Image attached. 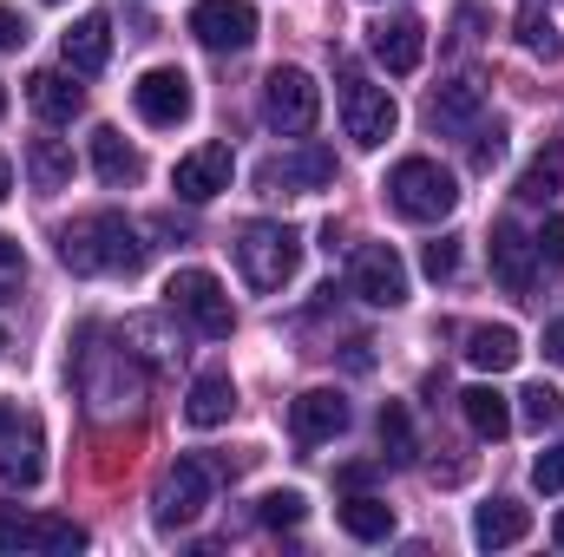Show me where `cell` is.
I'll use <instances>...</instances> for the list:
<instances>
[{
  "label": "cell",
  "instance_id": "cell-1",
  "mask_svg": "<svg viewBox=\"0 0 564 557\" xmlns=\"http://www.w3.org/2000/svg\"><path fill=\"white\" fill-rule=\"evenodd\" d=\"M144 256H151V243L126 210H93L59 230V263L73 276H139Z\"/></svg>",
  "mask_w": 564,
  "mask_h": 557
},
{
  "label": "cell",
  "instance_id": "cell-2",
  "mask_svg": "<svg viewBox=\"0 0 564 557\" xmlns=\"http://www.w3.org/2000/svg\"><path fill=\"white\" fill-rule=\"evenodd\" d=\"M381 190H388L394 217H408V223H440V217L459 210V177L433 157H401Z\"/></svg>",
  "mask_w": 564,
  "mask_h": 557
},
{
  "label": "cell",
  "instance_id": "cell-3",
  "mask_svg": "<svg viewBox=\"0 0 564 557\" xmlns=\"http://www.w3.org/2000/svg\"><path fill=\"white\" fill-rule=\"evenodd\" d=\"M230 256H237V270L250 288H282V282L295 276V263H302V237L289 230V223H270V217H257V223H243L237 237H230Z\"/></svg>",
  "mask_w": 564,
  "mask_h": 557
},
{
  "label": "cell",
  "instance_id": "cell-4",
  "mask_svg": "<svg viewBox=\"0 0 564 557\" xmlns=\"http://www.w3.org/2000/svg\"><path fill=\"white\" fill-rule=\"evenodd\" d=\"M164 308H171L177 321H191L204 341H224V335L237 328V308H230L224 282L210 276V270H177V276L164 282Z\"/></svg>",
  "mask_w": 564,
  "mask_h": 557
},
{
  "label": "cell",
  "instance_id": "cell-5",
  "mask_svg": "<svg viewBox=\"0 0 564 557\" xmlns=\"http://www.w3.org/2000/svg\"><path fill=\"white\" fill-rule=\"evenodd\" d=\"M79 387H86L93 414H126V407L144 401V374L126 348H86L79 354Z\"/></svg>",
  "mask_w": 564,
  "mask_h": 557
},
{
  "label": "cell",
  "instance_id": "cell-6",
  "mask_svg": "<svg viewBox=\"0 0 564 557\" xmlns=\"http://www.w3.org/2000/svg\"><path fill=\"white\" fill-rule=\"evenodd\" d=\"M263 119H270V132H282V139L315 132V119H322V86H315L302 66H276V73L263 79Z\"/></svg>",
  "mask_w": 564,
  "mask_h": 557
},
{
  "label": "cell",
  "instance_id": "cell-7",
  "mask_svg": "<svg viewBox=\"0 0 564 557\" xmlns=\"http://www.w3.org/2000/svg\"><path fill=\"white\" fill-rule=\"evenodd\" d=\"M341 125H348V139L361 144V151H381V144L394 139V125H401V106H394L388 86L348 73L341 79Z\"/></svg>",
  "mask_w": 564,
  "mask_h": 557
},
{
  "label": "cell",
  "instance_id": "cell-8",
  "mask_svg": "<svg viewBox=\"0 0 564 557\" xmlns=\"http://www.w3.org/2000/svg\"><path fill=\"white\" fill-rule=\"evenodd\" d=\"M86 532L73 518H46V512H20V505H0V551H79Z\"/></svg>",
  "mask_w": 564,
  "mask_h": 557
},
{
  "label": "cell",
  "instance_id": "cell-9",
  "mask_svg": "<svg viewBox=\"0 0 564 557\" xmlns=\"http://www.w3.org/2000/svg\"><path fill=\"white\" fill-rule=\"evenodd\" d=\"M204 505H210V466L204 459H177L164 472V485H158V525L164 532H184V525L204 518Z\"/></svg>",
  "mask_w": 564,
  "mask_h": 557
},
{
  "label": "cell",
  "instance_id": "cell-10",
  "mask_svg": "<svg viewBox=\"0 0 564 557\" xmlns=\"http://www.w3.org/2000/svg\"><path fill=\"white\" fill-rule=\"evenodd\" d=\"M191 33L210 53H243L257 40V7L250 0H197L191 7Z\"/></svg>",
  "mask_w": 564,
  "mask_h": 557
},
{
  "label": "cell",
  "instance_id": "cell-11",
  "mask_svg": "<svg viewBox=\"0 0 564 557\" xmlns=\"http://www.w3.org/2000/svg\"><path fill=\"white\" fill-rule=\"evenodd\" d=\"M132 106H139L144 125H184L191 119V79L177 73V66H151V73H139V86H132Z\"/></svg>",
  "mask_w": 564,
  "mask_h": 557
},
{
  "label": "cell",
  "instance_id": "cell-12",
  "mask_svg": "<svg viewBox=\"0 0 564 557\" xmlns=\"http://www.w3.org/2000/svg\"><path fill=\"white\" fill-rule=\"evenodd\" d=\"M368 53H375L394 79H408V73H421V59H426V26L414 13H388V20L368 26Z\"/></svg>",
  "mask_w": 564,
  "mask_h": 557
},
{
  "label": "cell",
  "instance_id": "cell-13",
  "mask_svg": "<svg viewBox=\"0 0 564 557\" xmlns=\"http://www.w3.org/2000/svg\"><path fill=\"white\" fill-rule=\"evenodd\" d=\"M230 171H237L230 144H197V151H184V157H177L171 190H177L184 204H210L217 190H230Z\"/></svg>",
  "mask_w": 564,
  "mask_h": 557
},
{
  "label": "cell",
  "instance_id": "cell-14",
  "mask_svg": "<svg viewBox=\"0 0 564 557\" xmlns=\"http://www.w3.org/2000/svg\"><path fill=\"white\" fill-rule=\"evenodd\" d=\"M355 295L368 308H401L408 302V263L394 256V243H368L355 256Z\"/></svg>",
  "mask_w": 564,
  "mask_h": 557
},
{
  "label": "cell",
  "instance_id": "cell-15",
  "mask_svg": "<svg viewBox=\"0 0 564 557\" xmlns=\"http://www.w3.org/2000/svg\"><path fill=\"white\" fill-rule=\"evenodd\" d=\"M257 184H263V190H289V197H295V190H322V184H335V151H328V144H302V151H289V157H270V164H263V171H257Z\"/></svg>",
  "mask_w": 564,
  "mask_h": 557
},
{
  "label": "cell",
  "instance_id": "cell-16",
  "mask_svg": "<svg viewBox=\"0 0 564 557\" xmlns=\"http://www.w3.org/2000/svg\"><path fill=\"white\" fill-rule=\"evenodd\" d=\"M492 276L506 282V295H532V276H539V243L512 217L492 223Z\"/></svg>",
  "mask_w": 564,
  "mask_h": 557
},
{
  "label": "cell",
  "instance_id": "cell-17",
  "mask_svg": "<svg viewBox=\"0 0 564 557\" xmlns=\"http://www.w3.org/2000/svg\"><path fill=\"white\" fill-rule=\"evenodd\" d=\"M348 426V401L335 394V387H308V394H295V407H289V433H295V446H322V439H335Z\"/></svg>",
  "mask_w": 564,
  "mask_h": 557
},
{
  "label": "cell",
  "instance_id": "cell-18",
  "mask_svg": "<svg viewBox=\"0 0 564 557\" xmlns=\"http://www.w3.org/2000/svg\"><path fill=\"white\" fill-rule=\"evenodd\" d=\"M59 59H66V73H79V79L106 73V59H112V20H106V13L73 20L66 40H59Z\"/></svg>",
  "mask_w": 564,
  "mask_h": 557
},
{
  "label": "cell",
  "instance_id": "cell-19",
  "mask_svg": "<svg viewBox=\"0 0 564 557\" xmlns=\"http://www.w3.org/2000/svg\"><path fill=\"white\" fill-rule=\"evenodd\" d=\"M26 99H33V112H40L46 125H73V119L86 112L79 73H33V79H26Z\"/></svg>",
  "mask_w": 564,
  "mask_h": 557
},
{
  "label": "cell",
  "instance_id": "cell-20",
  "mask_svg": "<svg viewBox=\"0 0 564 557\" xmlns=\"http://www.w3.org/2000/svg\"><path fill=\"white\" fill-rule=\"evenodd\" d=\"M479 112H486V86L479 79H446L433 92V106H426V125L433 132H473Z\"/></svg>",
  "mask_w": 564,
  "mask_h": 557
},
{
  "label": "cell",
  "instance_id": "cell-21",
  "mask_svg": "<svg viewBox=\"0 0 564 557\" xmlns=\"http://www.w3.org/2000/svg\"><path fill=\"white\" fill-rule=\"evenodd\" d=\"M525 532H532V512H525L519 499H492V505L473 512V545H479V551H506V545H519Z\"/></svg>",
  "mask_w": 564,
  "mask_h": 557
},
{
  "label": "cell",
  "instance_id": "cell-22",
  "mask_svg": "<svg viewBox=\"0 0 564 557\" xmlns=\"http://www.w3.org/2000/svg\"><path fill=\"white\" fill-rule=\"evenodd\" d=\"M230 414H237V381H230L224 368L197 374V381H191V401H184V419H191L197 433H210V426H224Z\"/></svg>",
  "mask_w": 564,
  "mask_h": 557
},
{
  "label": "cell",
  "instance_id": "cell-23",
  "mask_svg": "<svg viewBox=\"0 0 564 557\" xmlns=\"http://www.w3.org/2000/svg\"><path fill=\"white\" fill-rule=\"evenodd\" d=\"M519 354H525V341H519V328H506V321H479V328L466 335V361H473L479 374H506V368H519Z\"/></svg>",
  "mask_w": 564,
  "mask_h": 557
},
{
  "label": "cell",
  "instance_id": "cell-24",
  "mask_svg": "<svg viewBox=\"0 0 564 557\" xmlns=\"http://www.w3.org/2000/svg\"><path fill=\"white\" fill-rule=\"evenodd\" d=\"M40 472H46V459H40V426L26 419V426H13L7 446H0V479L26 492V485H40Z\"/></svg>",
  "mask_w": 564,
  "mask_h": 557
},
{
  "label": "cell",
  "instance_id": "cell-25",
  "mask_svg": "<svg viewBox=\"0 0 564 557\" xmlns=\"http://www.w3.org/2000/svg\"><path fill=\"white\" fill-rule=\"evenodd\" d=\"M93 171H99L112 190H126V184H139V177H144V157L119 139L112 125H99V132H93Z\"/></svg>",
  "mask_w": 564,
  "mask_h": 557
},
{
  "label": "cell",
  "instance_id": "cell-26",
  "mask_svg": "<svg viewBox=\"0 0 564 557\" xmlns=\"http://www.w3.org/2000/svg\"><path fill=\"white\" fill-rule=\"evenodd\" d=\"M335 518H341V532H348V538H361V545H388V538H394V505H388V499L355 492Z\"/></svg>",
  "mask_w": 564,
  "mask_h": 557
},
{
  "label": "cell",
  "instance_id": "cell-27",
  "mask_svg": "<svg viewBox=\"0 0 564 557\" xmlns=\"http://www.w3.org/2000/svg\"><path fill=\"white\" fill-rule=\"evenodd\" d=\"M26 184H33L40 197L66 190V184H73V151H66L59 139H33L26 144Z\"/></svg>",
  "mask_w": 564,
  "mask_h": 557
},
{
  "label": "cell",
  "instance_id": "cell-28",
  "mask_svg": "<svg viewBox=\"0 0 564 557\" xmlns=\"http://www.w3.org/2000/svg\"><path fill=\"white\" fill-rule=\"evenodd\" d=\"M459 414H466V426H473L479 439H506V433H512V407H506L499 387H466V394H459Z\"/></svg>",
  "mask_w": 564,
  "mask_h": 557
},
{
  "label": "cell",
  "instance_id": "cell-29",
  "mask_svg": "<svg viewBox=\"0 0 564 557\" xmlns=\"http://www.w3.org/2000/svg\"><path fill=\"white\" fill-rule=\"evenodd\" d=\"M375 433H381V459H388V466H414L421 439H414V419H408V407H401V401H381Z\"/></svg>",
  "mask_w": 564,
  "mask_h": 557
},
{
  "label": "cell",
  "instance_id": "cell-30",
  "mask_svg": "<svg viewBox=\"0 0 564 557\" xmlns=\"http://www.w3.org/2000/svg\"><path fill=\"white\" fill-rule=\"evenodd\" d=\"M558 190H564V157L558 151H539V157L525 164V177H519V197H525V204H552Z\"/></svg>",
  "mask_w": 564,
  "mask_h": 557
},
{
  "label": "cell",
  "instance_id": "cell-31",
  "mask_svg": "<svg viewBox=\"0 0 564 557\" xmlns=\"http://www.w3.org/2000/svg\"><path fill=\"white\" fill-rule=\"evenodd\" d=\"M519 46H525L532 59H564L558 26H552V13H539V7H525V13H519Z\"/></svg>",
  "mask_w": 564,
  "mask_h": 557
},
{
  "label": "cell",
  "instance_id": "cell-32",
  "mask_svg": "<svg viewBox=\"0 0 564 557\" xmlns=\"http://www.w3.org/2000/svg\"><path fill=\"white\" fill-rule=\"evenodd\" d=\"M519 419H525L532 433L558 426V419H564V394H558V387H545V381H532V387L519 394Z\"/></svg>",
  "mask_w": 564,
  "mask_h": 557
},
{
  "label": "cell",
  "instance_id": "cell-33",
  "mask_svg": "<svg viewBox=\"0 0 564 557\" xmlns=\"http://www.w3.org/2000/svg\"><path fill=\"white\" fill-rule=\"evenodd\" d=\"M257 518H263L270 532H289V525L308 518V499H302V492H270V499H257Z\"/></svg>",
  "mask_w": 564,
  "mask_h": 557
},
{
  "label": "cell",
  "instance_id": "cell-34",
  "mask_svg": "<svg viewBox=\"0 0 564 557\" xmlns=\"http://www.w3.org/2000/svg\"><path fill=\"white\" fill-rule=\"evenodd\" d=\"M20 282H26V250H20L13 237H0V302H13Z\"/></svg>",
  "mask_w": 564,
  "mask_h": 557
},
{
  "label": "cell",
  "instance_id": "cell-35",
  "mask_svg": "<svg viewBox=\"0 0 564 557\" xmlns=\"http://www.w3.org/2000/svg\"><path fill=\"white\" fill-rule=\"evenodd\" d=\"M506 157V125L492 119V125H473V171H492Z\"/></svg>",
  "mask_w": 564,
  "mask_h": 557
},
{
  "label": "cell",
  "instance_id": "cell-36",
  "mask_svg": "<svg viewBox=\"0 0 564 557\" xmlns=\"http://www.w3.org/2000/svg\"><path fill=\"white\" fill-rule=\"evenodd\" d=\"M421 270H426L433 282H446L453 270H459V243H453V237H433V243L421 250Z\"/></svg>",
  "mask_w": 564,
  "mask_h": 557
},
{
  "label": "cell",
  "instance_id": "cell-37",
  "mask_svg": "<svg viewBox=\"0 0 564 557\" xmlns=\"http://www.w3.org/2000/svg\"><path fill=\"white\" fill-rule=\"evenodd\" d=\"M532 485H539V492H564V446H545V452L532 459Z\"/></svg>",
  "mask_w": 564,
  "mask_h": 557
},
{
  "label": "cell",
  "instance_id": "cell-38",
  "mask_svg": "<svg viewBox=\"0 0 564 557\" xmlns=\"http://www.w3.org/2000/svg\"><path fill=\"white\" fill-rule=\"evenodd\" d=\"M532 243H539V263H552V270H564V217H552V223H545V230H539Z\"/></svg>",
  "mask_w": 564,
  "mask_h": 557
},
{
  "label": "cell",
  "instance_id": "cell-39",
  "mask_svg": "<svg viewBox=\"0 0 564 557\" xmlns=\"http://www.w3.org/2000/svg\"><path fill=\"white\" fill-rule=\"evenodd\" d=\"M26 46V20L13 7H0V53H20Z\"/></svg>",
  "mask_w": 564,
  "mask_h": 557
},
{
  "label": "cell",
  "instance_id": "cell-40",
  "mask_svg": "<svg viewBox=\"0 0 564 557\" xmlns=\"http://www.w3.org/2000/svg\"><path fill=\"white\" fill-rule=\"evenodd\" d=\"M545 354H552V361L564 368V315L552 321V328H545Z\"/></svg>",
  "mask_w": 564,
  "mask_h": 557
},
{
  "label": "cell",
  "instance_id": "cell-41",
  "mask_svg": "<svg viewBox=\"0 0 564 557\" xmlns=\"http://www.w3.org/2000/svg\"><path fill=\"white\" fill-rule=\"evenodd\" d=\"M13 426H20V414H13V407H0V446H7V433H13Z\"/></svg>",
  "mask_w": 564,
  "mask_h": 557
},
{
  "label": "cell",
  "instance_id": "cell-42",
  "mask_svg": "<svg viewBox=\"0 0 564 557\" xmlns=\"http://www.w3.org/2000/svg\"><path fill=\"white\" fill-rule=\"evenodd\" d=\"M7 190H13V164L0 157V204H7Z\"/></svg>",
  "mask_w": 564,
  "mask_h": 557
},
{
  "label": "cell",
  "instance_id": "cell-43",
  "mask_svg": "<svg viewBox=\"0 0 564 557\" xmlns=\"http://www.w3.org/2000/svg\"><path fill=\"white\" fill-rule=\"evenodd\" d=\"M552 538H558V551H564V512H558V518H552Z\"/></svg>",
  "mask_w": 564,
  "mask_h": 557
},
{
  "label": "cell",
  "instance_id": "cell-44",
  "mask_svg": "<svg viewBox=\"0 0 564 557\" xmlns=\"http://www.w3.org/2000/svg\"><path fill=\"white\" fill-rule=\"evenodd\" d=\"M0 119H7V92H0Z\"/></svg>",
  "mask_w": 564,
  "mask_h": 557
},
{
  "label": "cell",
  "instance_id": "cell-45",
  "mask_svg": "<svg viewBox=\"0 0 564 557\" xmlns=\"http://www.w3.org/2000/svg\"><path fill=\"white\" fill-rule=\"evenodd\" d=\"M0 348H7V328H0Z\"/></svg>",
  "mask_w": 564,
  "mask_h": 557
}]
</instances>
